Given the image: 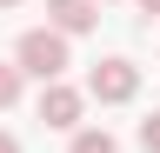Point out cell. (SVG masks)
Listing matches in <instances>:
<instances>
[{"label": "cell", "instance_id": "1", "mask_svg": "<svg viewBox=\"0 0 160 153\" xmlns=\"http://www.w3.org/2000/svg\"><path fill=\"white\" fill-rule=\"evenodd\" d=\"M13 67H20V80H33L47 87V80H60V73H67V40H60L53 27H27L20 33V47H13Z\"/></svg>", "mask_w": 160, "mask_h": 153}, {"label": "cell", "instance_id": "4", "mask_svg": "<svg viewBox=\"0 0 160 153\" xmlns=\"http://www.w3.org/2000/svg\"><path fill=\"white\" fill-rule=\"evenodd\" d=\"M93 20H100V7H93V0H47V27L60 33V40L93 33Z\"/></svg>", "mask_w": 160, "mask_h": 153}, {"label": "cell", "instance_id": "10", "mask_svg": "<svg viewBox=\"0 0 160 153\" xmlns=\"http://www.w3.org/2000/svg\"><path fill=\"white\" fill-rule=\"evenodd\" d=\"M0 7H13V0H0Z\"/></svg>", "mask_w": 160, "mask_h": 153}, {"label": "cell", "instance_id": "3", "mask_svg": "<svg viewBox=\"0 0 160 153\" xmlns=\"http://www.w3.org/2000/svg\"><path fill=\"white\" fill-rule=\"evenodd\" d=\"M80 107H87V100H80V93L67 87V80H47V87H40V120H47V127H80Z\"/></svg>", "mask_w": 160, "mask_h": 153}, {"label": "cell", "instance_id": "5", "mask_svg": "<svg viewBox=\"0 0 160 153\" xmlns=\"http://www.w3.org/2000/svg\"><path fill=\"white\" fill-rule=\"evenodd\" d=\"M67 153H120V140H113L107 127H73V146Z\"/></svg>", "mask_w": 160, "mask_h": 153}, {"label": "cell", "instance_id": "9", "mask_svg": "<svg viewBox=\"0 0 160 153\" xmlns=\"http://www.w3.org/2000/svg\"><path fill=\"white\" fill-rule=\"evenodd\" d=\"M140 13H160V0H140Z\"/></svg>", "mask_w": 160, "mask_h": 153}, {"label": "cell", "instance_id": "8", "mask_svg": "<svg viewBox=\"0 0 160 153\" xmlns=\"http://www.w3.org/2000/svg\"><path fill=\"white\" fill-rule=\"evenodd\" d=\"M0 153H20V140H13V133H0Z\"/></svg>", "mask_w": 160, "mask_h": 153}, {"label": "cell", "instance_id": "11", "mask_svg": "<svg viewBox=\"0 0 160 153\" xmlns=\"http://www.w3.org/2000/svg\"><path fill=\"white\" fill-rule=\"evenodd\" d=\"M93 7H100V0H93Z\"/></svg>", "mask_w": 160, "mask_h": 153}, {"label": "cell", "instance_id": "2", "mask_svg": "<svg viewBox=\"0 0 160 153\" xmlns=\"http://www.w3.org/2000/svg\"><path fill=\"white\" fill-rule=\"evenodd\" d=\"M87 93H93L100 107L133 100V93H140V67H133V60H100V67L87 73Z\"/></svg>", "mask_w": 160, "mask_h": 153}, {"label": "cell", "instance_id": "6", "mask_svg": "<svg viewBox=\"0 0 160 153\" xmlns=\"http://www.w3.org/2000/svg\"><path fill=\"white\" fill-rule=\"evenodd\" d=\"M20 100V67H7V60H0V113H7Z\"/></svg>", "mask_w": 160, "mask_h": 153}, {"label": "cell", "instance_id": "7", "mask_svg": "<svg viewBox=\"0 0 160 153\" xmlns=\"http://www.w3.org/2000/svg\"><path fill=\"white\" fill-rule=\"evenodd\" d=\"M140 146L160 153V113H147V120H140Z\"/></svg>", "mask_w": 160, "mask_h": 153}]
</instances>
